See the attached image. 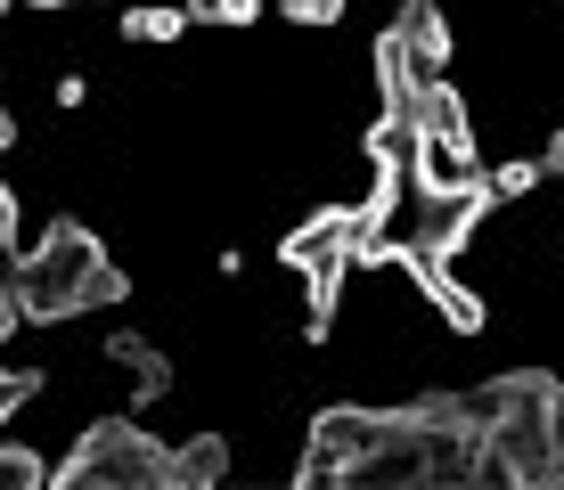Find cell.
I'll return each instance as SVG.
<instances>
[{
    "instance_id": "cell-1",
    "label": "cell",
    "mask_w": 564,
    "mask_h": 490,
    "mask_svg": "<svg viewBox=\"0 0 564 490\" xmlns=\"http://www.w3.org/2000/svg\"><path fill=\"white\" fill-rule=\"evenodd\" d=\"M123 303V270L83 221H50L42 238L9 262V294H0V336H25L42 319H74V311Z\"/></svg>"
},
{
    "instance_id": "cell-2",
    "label": "cell",
    "mask_w": 564,
    "mask_h": 490,
    "mask_svg": "<svg viewBox=\"0 0 564 490\" xmlns=\"http://www.w3.org/2000/svg\"><path fill=\"white\" fill-rule=\"evenodd\" d=\"M172 449L148 442L140 425H90L74 458H57V490H164Z\"/></svg>"
},
{
    "instance_id": "cell-3",
    "label": "cell",
    "mask_w": 564,
    "mask_h": 490,
    "mask_svg": "<svg viewBox=\"0 0 564 490\" xmlns=\"http://www.w3.org/2000/svg\"><path fill=\"white\" fill-rule=\"evenodd\" d=\"M107 360H115V377H123V401H131V409H155V401L172 392L164 351H155L148 336H131V327H123V336H107Z\"/></svg>"
},
{
    "instance_id": "cell-4",
    "label": "cell",
    "mask_w": 564,
    "mask_h": 490,
    "mask_svg": "<svg viewBox=\"0 0 564 490\" xmlns=\"http://www.w3.org/2000/svg\"><path fill=\"white\" fill-rule=\"evenodd\" d=\"M172 482H197V490L229 482V442L221 434H188L181 449H172Z\"/></svg>"
},
{
    "instance_id": "cell-5",
    "label": "cell",
    "mask_w": 564,
    "mask_h": 490,
    "mask_svg": "<svg viewBox=\"0 0 564 490\" xmlns=\"http://www.w3.org/2000/svg\"><path fill=\"white\" fill-rule=\"evenodd\" d=\"M0 482H9V490H42V482H57V466L25 434H9V442H0Z\"/></svg>"
},
{
    "instance_id": "cell-6",
    "label": "cell",
    "mask_w": 564,
    "mask_h": 490,
    "mask_svg": "<svg viewBox=\"0 0 564 490\" xmlns=\"http://www.w3.org/2000/svg\"><path fill=\"white\" fill-rule=\"evenodd\" d=\"M540 181H549L540 155H499V164H491V196H532Z\"/></svg>"
},
{
    "instance_id": "cell-7",
    "label": "cell",
    "mask_w": 564,
    "mask_h": 490,
    "mask_svg": "<svg viewBox=\"0 0 564 490\" xmlns=\"http://www.w3.org/2000/svg\"><path fill=\"white\" fill-rule=\"evenodd\" d=\"M279 9L295 17L303 33H319V25H336V17H344V0H279Z\"/></svg>"
},
{
    "instance_id": "cell-8",
    "label": "cell",
    "mask_w": 564,
    "mask_h": 490,
    "mask_svg": "<svg viewBox=\"0 0 564 490\" xmlns=\"http://www.w3.org/2000/svg\"><path fill=\"white\" fill-rule=\"evenodd\" d=\"M262 0H197V25H238V17H254Z\"/></svg>"
},
{
    "instance_id": "cell-9",
    "label": "cell",
    "mask_w": 564,
    "mask_h": 490,
    "mask_svg": "<svg viewBox=\"0 0 564 490\" xmlns=\"http://www.w3.org/2000/svg\"><path fill=\"white\" fill-rule=\"evenodd\" d=\"M50 98H57V115H74V107H90V83H83V74H57Z\"/></svg>"
},
{
    "instance_id": "cell-10",
    "label": "cell",
    "mask_w": 564,
    "mask_h": 490,
    "mask_svg": "<svg viewBox=\"0 0 564 490\" xmlns=\"http://www.w3.org/2000/svg\"><path fill=\"white\" fill-rule=\"evenodd\" d=\"M540 164H549V181H564V131H549V148H540Z\"/></svg>"
}]
</instances>
